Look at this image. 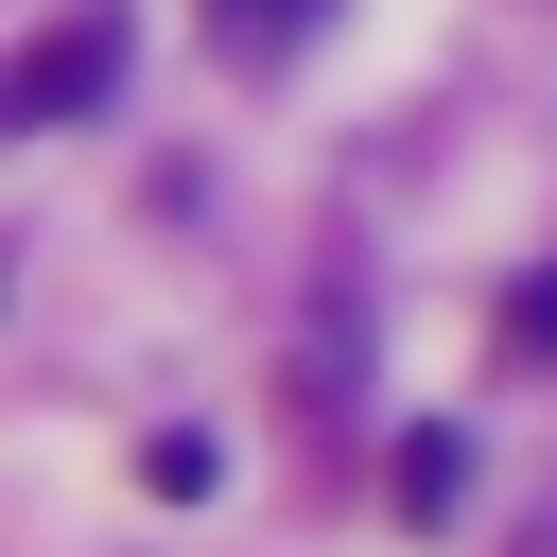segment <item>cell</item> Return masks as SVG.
<instances>
[{"label":"cell","instance_id":"cell-1","mask_svg":"<svg viewBox=\"0 0 557 557\" xmlns=\"http://www.w3.org/2000/svg\"><path fill=\"white\" fill-rule=\"evenodd\" d=\"M104 70H122V17H52V35L17 52V122H87Z\"/></svg>","mask_w":557,"mask_h":557},{"label":"cell","instance_id":"cell-2","mask_svg":"<svg viewBox=\"0 0 557 557\" xmlns=\"http://www.w3.org/2000/svg\"><path fill=\"white\" fill-rule=\"evenodd\" d=\"M313 17H331V0H209V35H226V52H244V70H261V52H296V35H313Z\"/></svg>","mask_w":557,"mask_h":557},{"label":"cell","instance_id":"cell-3","mask_svg":"<svg viewBox=\"0 0 557 557\" xmlns=\"http://www.w3.org/2000/svg\"><path fill=\"white\" fill-rule=\"evenodd\" d=\"M505 348H557V261H540V278L505 296Z\"/></svg>","mask_w":557,"mask_h":557}]
</instances>
